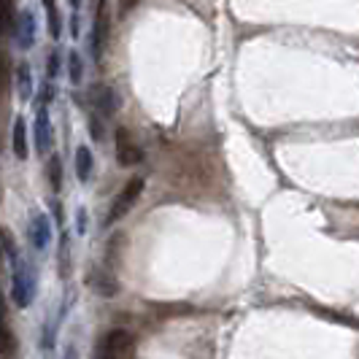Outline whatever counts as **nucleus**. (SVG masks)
Here are the masks:
<instances>
[{"mask_svg": "<svg viewBox=\"0 0 359 359\" xmlns=\"http://www.w3.org/2000/svg\"><path fill=\"white\" fill-rule=\"evenodd\" d=\"M46 11H49V27H52V36L60 38L62 36V25H60V17H57V8H54V0H43Z\"/></svg>", "mask_w": 359, "mask_h": 359, "instance_id": "nucleus-15", "label": "nucleus"}, {"mask_svg": "<svg viewBox=\"0 0 359 359\" xmlns=\"http://www.w3.org/2000/svg\"><path fill=\"white\" fill-rule=\"evenodd\" d=\"M17 92L22 100L33 97V76H30V65L27 62H19L17 68Z\"/></svg>", "mask_w": 359, "mask_h": 359, "instance_id": "nucleus-12", "label": "nucleus"}, {"mask_svg": "<svg viewBox=\"0 0 359 359\" xmlns=\"http://www.w3.org/2000/svg\"><path fill=\"white\" fill-rule=\"evenodd\" d=\"M106 41H108V8L106 3H100L97 14H95V25H92V57L95 60L103 57Z\"/></svg>", "mask_w": 359, "mask_h": 359, "instance_id": "nucleus-7", "label": "nucleus"}, {"mask_svg": "<svg viewBox=\"0 0 359 359\" xmlns=\"http://www.w3.org/2000/svg\"><path fill=\"white\" fill-rule=\"evenodd\" d=\"M90 100H92V106L97 108L103 116H114V114L119 111V95L111 90L108 84H92Z\"/></svg>", "mask_w": 359, "mask_h": 359, "instance_id": "nucleus-6", "label": "nucleus"}, {"mask_svg": "<svg viewBox=\"0 0 359 359\" xmlns=\"http://www.w3.org/2000/svg\"><path fill=\"white\" fill-rule=\"evenodd\" d=\"M103 359H133V335L125 330L108 332L103 341Z\"/></svg>", "mask_w": 359, "mask_h": 359, "instance_id": "nucleus-3", "label": "nucleus"}, {"mask_svg": "<svg viewBox=\"0 0 359 359\" xmlns=\"http://www.w3.org/2000/svg\"><path fill=\"white\" fill-rule=\"evenodd\" d=\"M141 192H144V179L141 176H135V179H130L122 187V192L114 198V203H111V211H108L106 216V224H116L122 216L135 205V200L141 198Z\"/></svg>", "mask_w": 359, "mask_h": 359, "instance_id": "nucleus-2", "label": "nucleus"}, {"mask_svg": "<svg viewBox=\"0 0 359 359\" xmlns=\"http://www.w3.org/2000/svg\"><path fill=\"white\" fill-rule=\"evenodd\" d=\"M65 359H79V357H76V348H73V346L65 351Z\"/></svg>", "mask_w": 359, "mask_h": 359, "instance_id": "nucleus-22", "label": "nucleus"}, {"mask_svg": "<svg viewBox=\"0 0 359 359\" xmlns=\"http://www.w3.org/2000/svg\"><path fill=\"white\" fill-rule=\"evenodd\" d=\"M60 52L54 49L52 54H49V62H46V73H49V79H54V76H60Z\"/></svg>", "mask_w": 359, "mask_h": 359, "instance_id": "nucleus-16", "label": "nucleus"}, {"mask_svg": "<svg viewBox=\"0 0 359 359\" xmlns=\"http://www.w3.org/2000/svg\"><path fill=\"white\" fill-rule=\"evenodd\" d=\"M54 144V130H52V119H49V111L46 108H38L36 116V149L38 154H49Z\"/></svg>", "mask_w": 359, "mask_h": 359, "instance_id": "nucleus-8", "label": "nucleus"}, {"mask_svg": "<svg viewBox=\"0 0 359 359\" xmlns=\"http://www.w3.org/2000/svg\"><path fill=\"white\" fill-rule=\"evenodd\" d=\"M52 97H54V87H52V84L41 87V100H38V108H46L49 103H52Z\"/></svg>", "mask_w": 359, "mask_h": 359, "instance_id": "nucleus-17", "label": "nucleus"}, {"mask_svg": "<svg viewBox=\"0 0 359 359\" xmlns=\"http://www.w3.org/2000/svg\"><path fill=\"white\" fill-rule=\"evenodd\" d=\"M114 138H116V160H119V165H122V168H130V165L144 162V151L135 146L133 135L127 133L125 127H116Z\"/></svg>", "mask_w": 359, "mask_h": 359, "instance_id": "nucleus-4", "label": "nucleus"}, {"mask_svg": "<svg viewBox=\"0 0 359 359\" xmlns=\"http://www.w3.org/2000/svg\"><path fill=\"white\" fill-rule=\"evenodd\" d=\"M68 79H71V84H81V79H84V62L76 49L68 52Z\"/></svg>", "mask_w": 359, "mask_h": 359, "instance_id": "nucleus-13", "label": "nucleus"}, {"mask_svg": "<svg viewBox=\"0 0 359 359\" xmlns=\"http://www.w3.org/2000/svg\"><path fill=\"white\" fill-rule=\"evenodd\" d=\"M36 14L30 11V8H22V14L17 19V41L22 49H30L33 43H36Z\"/></svg>", "mask_w": 359, "mask_h": 359, "instance_id": "nucleus-9", "label": "nucleus"}, {"mask_svg": "<svg viewBox=\"0 0 359 359\" xmlns=\"http://www.w3.org/2000/svg\"><path fill=\"white\" fill-rule=\"evenodd\" d=\"M14 265V276H11V297L19 308H27L36 300V287H38V273L27 259H17Z\"/></svg>", "mask_w": 359, "mask_h": 359, "instance_id": "nucleus-1", "label": "nucleus"}, {"mask_svg": "<svg viewBox=\"0 0 359 359\" xmlns=\"http://www.w3.org/2000/svg\"><path fill=\"white\" fill-rule=\"evenodd\" d=\"M49 181H52V189L54 192H60L62 189V162H60V157L57 154H52L49 157Z\"/></svg>", "mask_w": 359, "mask_h": 359, "instance_id": "nucleus-14", "label": "nucleus"}, {"mask_svg": "<svg viewBox=\"0 0 359 359\" xmlns=\"http://www.w3.org/2000/svg\"><path fill=\"white\" fill-rule=\"evenodd\" d=\"M11 146H14L17 160H27V127H25V116H17V119H14V138H11Z\"/></svg>", "mask_w": 359, "mask_h": 359, "instance_id": "nucleus-10", "label": "nucleus"}, {"mask_svg": "<svg viewBox=\"0 0 359 359\" xmlns=\"http://www.w3.org/2000/svg\"><path fill=\"white\" fill-rule=\"evenodd\" d=\"M71 6L73 8H79V6H81V0H71Z\"/></svg>", "mask_w": 359, "mask_h": 359, "instance_id": "nucleus-23", "label": "nucleus"}, {"mask_svg": "<svg viewBox=\"0 0 359 359\" xmlns=\"http://www.w3.org/2000/svg\"><path fill=\"white\" fill-rule=\"evenodd\" d=\"M135 3L138 0H119V17H127V11L135 8Z\"/></svg>", "mask_w": 359, "mask_h": 359, "instance_id": "nucleus-20", "label": "nucleus"}, {"mask_svg": "<svg viewBox=\"0 0 359 359\" xmlns=\"http://www.w3.org/2000/svg\"><path fill=\"white\" fill-rule=\"evenodd\" d=\"M71 33H73L76 38H79V17H73V19H71Z\"/></svg>", "mask_w": 359, "mask_h": 359, "instance_id": "nucleus-21", "label": "nucleus"}, {"mask_svg": "<svg viewBox=\"0 0 359 359\" xmlns=\"http://www.w3.org/2000/svg\"><path fill=\"white\" fill-rule=\"evenodd\" d=\"M90 127H92V138H95V141H103V130H100L97 116H90Z\"/></svg>", "mask_w": 359, "mask_h": 359, "instance_id": "nucleus-19", "label": "nucleus"}, {"mask_svg": "<svg viewBox=\"0 0 359 359\" xmlns=\"http://www.w3.org/2000/svg\"><path fill=\"white\" fill-rule=\"evenodd\" d=\"M92 165H95L92 151L87 149V146H79V149H76V176H79V181H84V184L90 181Z\"/></svg>", "mask_w": 359, "mask_h": 359, "instance_id": "nucleus-11", "label": "nucleus"}, {"mask_svg": "<svg viewBox=\"0 0 359 359\" xmlns=\"http://www.w3.org/2000/svg\"><path fill=\"white\" fill-rule=\"evenodd\" d=\"M27 238H30L33 249H38V252L49 249V243H52V222H49V216L41 214V211H36V214L30 216Z\"/></svg>", "mask_w": 359, "mask_h": 359, "instance_id": "nucleus-5", "label": "nucleus"}, {"mask_svg": "<svg viewBox=\"0 0 359 359\" xmlns=\"http://www.w3.org/2000/svg\"><path fill=\"white\" fill-rule=\"evenodd\" d=\"M76 222H79V224H76L79 235L87 233V211H84V208H79V214H76Z\"/></svg>", "mask_w": 359, "mask_h": 359, "instance_id": "nucleus-18", "label": "nucleus"}]
</instances>
